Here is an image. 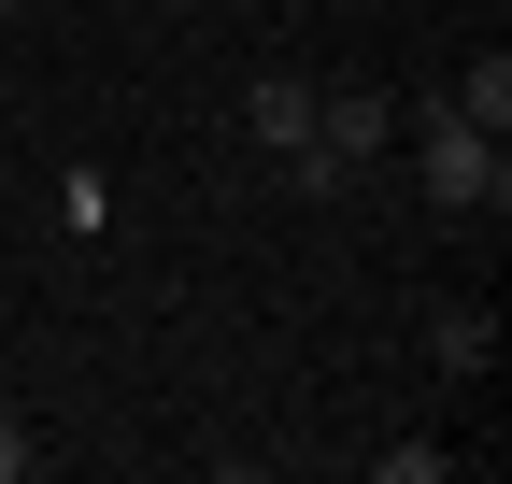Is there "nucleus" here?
Wrapping results in <instances>:
<instances>
[{
  "instance_id": "f257e3e1",
  "label": "nucleus",
  "mask_w": 512,
  "mask_h": 484,
  "mask_svg": "<svg viewBox=\"0 0 512 484\" xmlns=\"http://www.w3.org/2000/svg\"><path fill=\"white\" fill-rule=\"evenodd\" d=\"M384 129H399V114H384L370 86H313V143L285 157V186H299V200H342L356 171L384 157Z\"/></svg>"
},
{
  "instance_id": "f03ea898",
  "label": "nucleus",
  "mask_w": 512,
  "mask_h": 484,
  "mask_svg": "<svg viewBox=\"0 0 512 484\" xmlns=\"http://www.w3.org/2000/svg\"><path fill=\"white\" fill-rule=\"evenodd\" d=\"M413 171H427V200H441V214H512V157L470 129L456 100L427 114V157H413Z\"/></svg>"
},
{
  "instance_id": "7ed1b4c3",
  "label": "nucleus",
  "mask_w": 512,
  "mask_h": 484,
  "mask_svg": "<svg viewBox=\"0 0 512 484\" xmlns=\"http://www.w3.org/2000/svg\"><path fill=\"white\" fill-rule=\"evenodd\" d=\"M413 328H427V371H456V385L484 371V356H498V328L470 314V299H427V314H413Z\"/></svg>"
},
{
  "instance_id": "20e7f679",
  "label": "nucleus",
  "mask_w": 512,
  "mask_h": 484,
  "mask_svg": "<svg viewBox=\"0 0 512 484\" xmlns=\"http://www.w3.org/2000/svg\"><path fill=\"white\" fill-rule=\"evenodd\" d=\"M242 129H256V157H299V143H313V86H299V72H271V86L242 100Z\"/></svg>"
},
{
  "instance_id": "39448f33",
  "label": "nucleus",
  "mask_w": 512,
  "mask_h": 484,
  "mask_svg": "<svg viewBox=\"0 0 512 484\" xmlns=\"http://www.w3.org/2000/svg\"><path fill=\"white\" fill-rule=\"evenodd\" d=\"M456 114H470L484 143H512V57H498V43L470 57V72H456Z\"/></svg>"
},
{
  "instance_id": "423d86ee",
  "label": "nucleus",
  "mask_w": 512,
  "mask_h": 484,
  "mask_svg": "<svg viewBox=\"0 0 512 484\" xmlns=\"http://www.w3.org/2000/svg\"><path fill=\"white\" fill-rule=\"evenodd\" d=\"M43 470V442H29V413H0V484H29Z\"/></svg>"
},
{
  "instance_id": "0eeeda50",
  "label": "nucleus",
  "mask_w": 512,
  "mask_h": 484,
  "mask_svg": "<svg viewBox=\"0 0 512 484\" xmlns=\"http://www.w3.org/2000/svg\"><path fill=\"white\" fill-rule=\"evenodd\" d=\"M157 15H200V0H157Z\"/></svg>"
},
{
  "instance_id": "6e6552de",
  "label": "nucleus",
  "mask_w": 512,
  "mask_h": 484,
  "mask_svg": "<svg viewBox=\"0 0 512 484\" xmlns=\"http://www.w3.org/2000/svg\"><path fill=\"white\" fill-rule=\"evenodd\" d=\"M0 15H15V0H0Z\"/></svg>"
}]
</instances>
